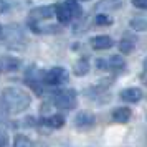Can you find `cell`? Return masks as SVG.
Instances as JSON below:
<instances>
[{
  "mask_svg": "<svg viewBox=\"0 0 147 147\" xmlns=\"http://www.w3.org/2000/svg\"><path fill=\"white\" fill-rule=\"evenodd\" d=\"M0 104L8 114H20L30 106V96L20 88H5L0 96Z\"/></svg>",
  "mask_w": 147,
  "mask_h": 147,
  "instance_id": "1",
  "label": "cell"
},
{
  "mask_svg": "<svg viewBox=\"0 0 147 147\" xmlns=\"http://www.w3.org/2000/svg\"><path fill=\"white\" fill-rule=\"evenodd\" d=\"M51 101H53L55 106L60 107V109H73L76 106L78 96H76L74 89H58V91L53 93Z\"/></svg>",
  "mask_w": 147,
  "mask_h": 147,
  "instance_id": "2",
  "label": "cell"
},
{
  "mask_svg": "<svg viewBox=\"0 0 147 147\" xmlns=\"http://www.w3.org/2000/svg\"><path fill=\"white\" fill-rule=\"evenodd\" d=\"M2 40L10 48H18L25 45V35L17 25H8L2 28Z\"/></svg>",
  "mask_w": 147,
  "mask_h": 147,
  "instance_id": "3",
  "label": "cell"
},
{
  "mask_svg": "<svg viewBox=\"0 0 147 147\" xmlns=\"http://www.w3.org/2000/svg\"><path fill=\"white\" fill-rule=\"evenodd\" d=\"M68 78H69L68 71L61 66H55V68H51L50 71H47V73L43 74V81H45L47 84H50V86H60L63 83H66Z\"/></svg>",
  "mask_w": 147,
  "mask_h": 147,
  "instance_id": "4",
  "label": "cell"
},
{
  "mask_svg": "<svg viewBox=\"0 0 147 147\" xmlns=\"http://www.w3.org/2000/svg\"><path fill=\"white\" fill-rule=\"evenodd\" d=\"M55 17V5H45V7L33 8L28 15V25H38L41 20H48Z\"/></svg>",
  "mask_w": 147,
  "mask_h": 147,
  "instance_id": "5",
  "label": "cell"
},
{
  "mask_svg": "<svg viewBox=\"0 0 147 147\" xmlns=\"http://www.w3.org/2000/svg\"><path fill=\"white\" fill-rule=\"evenodd\" d=\"M96 63H98L99 69H114V71H119V69H122L126 66V61H124V58L121 55H113L107 60L99 58V60H96Z\"/></svg>",
  "mask_w": 147,
  "mask_h": 147,
  "instance_id": "6",
  "label": "cell"
},
{
  "mask_svg": "<svg viewBox=\"0 0 147 147\" xmlns=\"http://www.w3.org/2000/svg\"><path fill=\"white\" fill-rule=\"evenodd\" d=\"M96 124V116L89 111H81V113L76 114L74 117V126L81 129V131H88Z\"/></svg>",
  "mask_w": 147,
  "mask_h": 147,
  "instance_id": "7",
  "label": "cell"
},
{
  "mask_svg": "<svg viewBox=\"0 0 147 147\" xmlns=\"http://www.w3.org/2000/svg\"><path fill=\"white\" fill-rule=\"evenodd\" d=\"M55 17L58 18V22H60V23H68V22H71L74 18L66 2L55 5Z\"/></svg>",
  "mask_w": 147,
  "mask_h": 147,
  "instance_id": "8",
  "label": "cell"
},
{
  "mask_svg": "<svg viewBox=\"0 0 147 147\" xmlns=\"http://www.w3.org/2000/svg\"><path fill=\"white\" fill-rule=\"evenodd\" d=\"M121 99L124 102H139L142 99V89L140 88H126L121 91Z\"/></svg>",
  "mask_w": 147,
  "mask_h": 147,
  "instance_id": "9",
  "label": "cell"
},
{
  "mask_svg": "<svg viewBox=\"0 0 147 147\" xmlns=\"http://www.w3.org/2000/svg\"><path fill=\"white\" fill-rule=\"evenodd\" d=\"M113 45H114V40L111 36H107V35H98V36H94L91 40V47L94 50H107Z\"/></svg>",
  "mask_w": 147,
  "mask_h": 147,
  "instance_id": "10",
  "label": "cell"
},
{
  "mask_svg": "<svg viewBox=\"0 0 147 147\" xmlns=\"http://www.w3.org/2000/svg\"><path fill=\"white\" fill-rule=\"evenodd\" d=\"M122 5V0H99L98 3H96V7L94 10L96 12H111V10H116V8H119Z\"/></svg>",
  "mask_w": 147,
  "mask_h": 147,
  "instance_id": "11",
  "label": "cell"
},
{
  "mask_svg": "<svg viewBox=\"0 0 147 147\" xmlns=\"http://www.w3.org/2000/svg\"><path fill=\"white\" fill-rule=\"evenodd\" d=\"M131 117H132V111L129 109V107H117V109H114L113 111V119L116 121V122H121V124H126V122H129L131 121Z\"/></svg>",
  "mask_w": 147,
  "mask_h": 147,
  "instance_id": "12",
  "label": "cell"
},
{
  "mask_svg": "<svg viewBox=\"0 0 147 147\" xmlns=\"http://www.w3.org/2000/svg\"><path fill=\"white\" fill-rule=\"evenodd\" d=\"M129 27L136 32H147V15H139L129 20Z\"/></svg>",
  "mask_w": 147,
  "mask_h": 147,
  "instance_id": "13",
  "label": "cell"
},
{
  "mask_svg": "<svg viewBox=\"0 0 147 147\" xmlns=\"http://www.w3.org/2000/svg\"><path fill=\"white\" fill-rule=\"evenodd\" d=\"M89 68H91L89 60L83 56V58H80V60L74 63V74L76 76H84V74L89 73Z\"/></svg>",
  "mask_w": 147,
  "mask_h": 147,
  "instance_id": "14",
  "label": "cell"
},
{
  "mask_svg": "<svg viewBox=\"0 0 147 147\" xmlns=\"http://www.w3.org/2000/svg\"><path fill=\"white\" fill-rule=\"evenodd\" d=\"M0 61H2V71H13L20 66V60L15 56H3Z\"/></svg>",
  "mask_w": 147,
  "mask_h": 147,
  "instance_id": "15",
  "label": "cell"
},
{
  "mask_svg": "<svg viewBox=\"0 0 147 147\" xmlns=\"http://www.w3.org/2000/svg\"><path fill=\"white\" fill-rule=\"evenodd\" d=\"M43 122H45L48 127L58 129V127H63V124H65V117H63L61 114H50L48 117L43 119Z\"/></svg>",
  "mask_w": 147,
  "mask_h": 147,
  "instance_id": "16",
  "label": "cell"
},
{
  "mask_svg": "<svg viewBox=\"0 0 147 147\" xmlns=\"http://www.w3.org/2000/svg\"><path fill=\"white\" fill-rule=\"evenodd\" d=\"M134 47H136V41L132 40V38H129V36H126V38H122L119 43V51L124 55H129L134 51Z\"/></svg>",
  "mask_w": 147,
  "mask_h": 147,
  "instance_id": "17",
  "label": "cell"
},
{
  "mask_svg": "<svg viewBox=\"0 0 147 147\" xmlns=\"http://www.w3.org/2000/svg\"><path fill=\"white\" fill-rule=\"evenodd\" d=\"M113 17H109L107 13H98L94 17V23L98 27H109V25H113Z\"/></svg>",
  "mask_w": 147,
  "mask_h": 147,
  "instance_id": "18",
  "label": "cell"
},
{
  "mask_svg": "<svg viewBox=\"0 0 147 147\" xmlns=\"http://www.w3.org/2000/svg\"><path fill=\"white\" fill-rule=\"evenodd\" d=\"M13 147H33V146H32V140L28 139L27 136L18 134L13 140Z\"/></svg>",
  "mask_w": 147,
  "mask_h": 147,
  "instance_id": "19",
  "label": "cell"
},
{
  "mask_svg": "<svg viewBox=\"0 0 147 147\" xmlns=\"http://www.w3.org/2000/svg\"><path fill=\"white\" fill-rule=\"evenodd\" d=\"M25 83H27L28 86L33 89L36 96H41V94H43V86H41V81H25Z\"/></svg>",
  "mask_w": 147,
  "mask_h": 147,
  "instance_id": "20",
  "label": "cell"
},
{
  "mask_svg": "<svg viewBox=\"0 0 147 147\" xmlns=\"http://www.w3.org/2000/svg\"><path fill=\"white\" fill-rule=\"evenodd\" d=\"M132 5L136 8H140V10H147V0H131Z\"/></svg>",
  "mask_w": 147,
  "mask_h": 147,
  "instance_id": "21",
  "label": "cell"
},
{
  "mask_svg": "<svg viewBox=\"0 0 147 147\" xmlns=\"http://www.w3.org/2000/svg\"><path fill=\"white\" fill-rule=\"evenodd\" d=\"M7 144H8V134L3 129H0V147H5Z\"/></svg>",
  "mask_w": 147,
  "mask_h": 147,
  "instance_id": "22",
  "label": "cell"
},
{
  "mask_svg": "<svg viewBox=\"0 0 147 147\" xmlns=\"http://www.w3.org/2000/svg\"><path fill=\"white\" fill-rule=\"evenodd\" d=\"M144 81H146V84H147V58L144 60Z\"/></svg>",
  "mask_w": 147,
  "mask_h": 147,
  "instance_id": "23",
  "label": "cell"
},
{
  "mask_svg": "<svg viewBox=\"0 0 147 147\" xmlns=\"http://www.w3.org/2000/svg\"><path fill=\"white\" fill-rule=\"evenodd\" d=\"M0 41H2V27H0Z\"/></svg>",
  "mask_w": 147,
  "mask_h": 147,
  "instance_id": "24",
  "label": "cell"
},
{
  "mask_svg": "<svg viewBox=\"0 0 147 147\" xmlns=\"http://www.w3.org/2000/svg\"><path fill=\"white\" fill-rule=\"evenodd\" d=\"M76 2H89V0H76Z\"/></svg>",
  "mask_w": 147,
  "mask_h": 147,
  "instance_id": "25",
  "label": "cell"
},
{
  "mask_svg": "<svg viewBox=\"0 0 147 147\" xmlns=\"http://www.w3.org/2000/svg\"><path fill=\"white\" fill-rule=\"evenodd\" d=\"M0 71H2V61H0Z\"/></svg>",
  "mask_w": 147,
  "mask_h": 147,
  "instance_id": "26",
  "label": "cell"
}]
</instances>
